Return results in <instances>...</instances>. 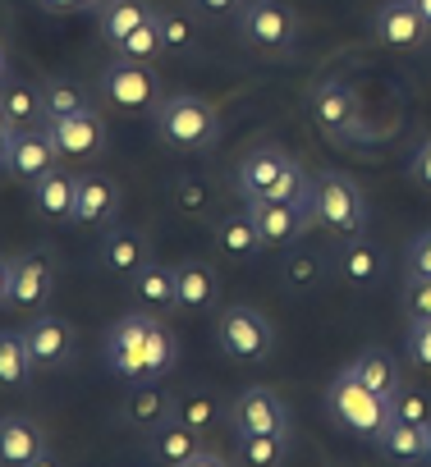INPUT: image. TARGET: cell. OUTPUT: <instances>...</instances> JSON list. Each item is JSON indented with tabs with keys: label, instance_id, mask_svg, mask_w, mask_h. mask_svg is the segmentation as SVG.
Returning <instances> with one entry per match:
<instances>
[{
	"label": "cell",
	"instance_id": "1",
	"mask_svg": "<svg viewBox=\"0 0 431 467\" xmlns=\"http://www.w3.org/2000/svg\"><path fill=\"white\" fill-rule=\"evenodd\" d=\"M156 133L174 151L202 156V151H211L216 142H221V110H216L211 101H202V97H193V92L165 97L156 106Z\"/></svg>",
	"mask_w": 431,
	"mask_h": 467
},
{
	"label": "cell",
	"instance_id": "2",
	"mask_svg": "<svg viewBox=\"0 0 431 467\" xmlns=\"http://www.w3.org/2000/svg\"><path fill=\"white\" fill-rule=\"evenodd\" d=\"M312 215H317V229L335 234V239H353V234L367 229V197L349 174L321 170L312 179Z\"/></svg>",
	"mask_w": 431,
	"mask_h": 467
},
{
	"label": "cell",
	"instance_id": "3",
	"mask_svg": "<svg viewBox=\"0 0 431 467\" xmlns=\"http://www.w3.org/2000/svg\"><path fill=\"white\" fill-rule=\"evenodd\" d=\"M326 412L335 426H344L349 435L376 440V431L390 421V399H381L376 389H367L353 371H340L326 385Z\"/></svg>",
	"mask_w": 431,
	"mask_h": 467
},
{
	"label": "cell",
	"instance_id": "4",
	"mask_svg": "<svg viewBox=\"0 0 431 467\" xmlns=\"http://www.w3.org/2000/svg\"><path fill=\"white\" fill-rule=\"evenodd\" d=\"M216 344H221V353L230 362L258 367L276 353V330L258 307L235 303V307H221V317H216Z\"/></svg>",
	"mask_w": 431,
	"mask_h": 467
},
{
	"label": "cell",
	"instance_id": "5",
	"mask_svg": "<svg viewBox=\"0 0 431 467\" xmlns=\"http://www.w3.org/2000/svg\"><path fill=\"white\" fill-rule=\"evenodd\" d=\"M152 330H156V317L147 312H129L106 330V367L124 376L129 385L152 380Z\"/></svg>",
	"mask_w": 431,
	"mask_h": 467
},
{
	"label": "cell",
	"instance_id": "6",
	"mask_svg": "<svg viewBox=\"0 0 431 467\" xmlns=\"http://www.w3.org/2000/svg\"><path fill=\"white\" fill-rule=\"evenodd\" d=\"M239 33L258 47V51H276V56H289L294 42H299V15L280 0H248L239 10Z\"/></svg>",
	"mask_w": 431,
	"mask_h": 467
},
{
	"label": "cell",
	"instance_id": "7",
	"mask_svg": "<svg viewBox=\"0 0 431 467\" xmlns=\"http://www.w3.org/2000/svg\"><path fill=\"white\" fill-rule=\"evenodd\" d=\"M244 211L253 215L258 234H262V244L267 248H294L303 234L317 224L312 215V197L308 202H271V197H253L244 202Z\"/></svg>",
	"mask_w": 431,
	"mask_h": 467
},
{
	"label": "cell",
	"instance_id": "8",
	"mask_svg": "<svg viewBox=\"0 0 431 467\" xmlns=\"http://www.w3.org/2000/svg\"><path fill=\"white\" fill-rule=\"evenodd\" d=\"M101 97L120 110H152L161 106V78L147 69V60H115L101 69Z\"/></svg>",
	"mask_w": 431,
	"mask_h": 467
},
{
	"label": "cell",
	"instance_id": "9",
	"mask_svg": "<svg viewBox=\"0 0 431 467\" xmlns=\"http://www.w3.org/2000/svg\"><path fill=\"white\" fill-rule=\"evenodd\" d=\"M24 344H28V358H33L37 371H56V367L74 362L79 330H74V321H65L56 312H37V321L24 330Z\"/></svg>",
	"mask_w": 431,
	"mask_h": 467
},
{
	"label": "cell",
	"instance_id": "10",
	"mask_svg": "<svg viewBox=\"0 0 431 467\" xmlns=\"http://www.w3.org/2000/svg\"><path fill=\"white\" fill-rule=\"evenodd\" d=\"M56 294V262L47 248H28L24 257H15V275H10V307L19 312H42Z\"/></svg>",
	"mask_w": 431,
	"mask_h": 467
},
{
	"label": "cell",
	"instance_id": "11",
	"mask_svg": "<svg viewBox=\"0 0 431 467\" xmlns=\"http://www.w3.org/2000/svg\"><path fill=\"white\" fill-rule=\"evenodd\" d=\"M47 133H51V142H56V151L60 156H69V161H97L101 151H106V119L88 106V110H79V115H60V119H47Z\"/></svg>",
	"mask_w": 431,
	"mask_h": 467
},
{
	"label": "cell",
	"instance_id": "12",
	"mask_svg": "<svg viewBox=\"0 0 431 467\" xmlns=\"http://www.w3.org/2000/svg\"><path fill=\"white\" fill-rule=\"evenodd\" d=\"M358 92L344 78H326L312 92V119L321 124V133H331L335 142H349L358 133Z\"/></svg>",
	"mask_w": 431,
	"mask_h": 467
},
{
	"label": "cell",
	"instance_id": "13",
	"mask_svg": "<svg viewBox=\"0 0 431 467\" xmlns=\"http://www.w3.org/2000/svg\"><path fill=\"white\" fill-rule=\"evenodd\" d=\"M372 28L394 51H422L431 42V24L422 19L417 0H385V5L376 10V19H372Z\"/></svg>",
	"mask_w": 431,
	"mask_h": 467
},
{
	"label": "cell",
	"instance_id": "14",
	"mask_svg": "<svg viewBox=\"0 0 431 467\" xmlns=\"http://www.w3.org/2000/svg\"><path fill=\"white\" fill-rule=\"evenodd\" d=\"M51 440L33 417H0V467H47Z\"/></svg>",
	"mask_w": 431,
	"mask_h": 467
},
{
	"label": "cell",
	"instance_id": "15",
	"mask_svg": "<svg viewBox=\"0 0 431 467\" xmlns=\"http://www.w3.org/2000/svg\"><path fill=\"white\" fill-rule=\"evenodd\" d=\"M124 206V192L120 183L106 174V170H88L79 174V197H74V224L83 229H106Z\"/></svg>",
	"mask_w": 431,
	"mask_h": 467
},
{
	"label": "cell",
	"instance_id": "16",
	"mask_svg": "<svg viewBox=\"0 0 431 467\" xmlns=\"http://www.w3.org/2000/svg\"><path fill=\"white\" fill-rule=\"evenodd\" d=\"M74 197H79V174H69L60 165L28 183V202H33L37 220H47L56 229L60 224H74Z\"/></svg>",
	"mask_w": 431,
	"mask_h": 467
},
{
	"label": "cell",
	"instance_id": "17",
	"mask_svg": "<svg viewBox=\"0 0 431 467\" xmlns=\"http://www.w3.org/2000/svg\"><path fill=\"white\" fill-rule=\"evenodd\" d=\"M289 165H294V156L285 151V147H253L244 161H239V174H235V188H239V197L244 202H253V197H267L285 174H289Z\"/></svg>",
	"mask_w": 431,
	"mask_h": 467
},
{
	"label": "cell",
	"instance_id": "18",
	"mask_svg": "<svg viewBox=\"0 0 431 467\" xmlns=\"http://www.w3.org/2000/svg\"><path fill=\"white\" fill-rule=\"evenodd\" d=\"M230 426L235 431H289V408L276 389L253 385L230 403Z\"/></svg>",
	"mask_w": 431,
	"mask_h": 467
},
{
	"label": "cell",
	"instance_id": "19",
	"mask_svg": "<svg viewBox=\"0 0 431 467\" xmlns=\"http://www.w3.org/2000/svg\"><path fill=\"white\" fill-rule=\"evenodd\" d=\"M381 458L390 462H431V421H404V417H390L376 440Z\"/></svg>",
	"mask_w": 431,
	"mask_h": 467
},
{
	"label": "cell",
	"instance_id": "20",
	"mask_svg": "<svg viewBox=\"0 0 431 467\" xmlns=\"http://www.w3.org/2000/svg\"><path fill=\"white\" fill-rule=\"evenodd\" d=\"M147 262H152V244H147L142 229H133V224L106 229V239H101V266L115 280H133Z\"/></svg>",
	"mask_w": 431,
	"mask_h": 467
},
{
	"label": "cell",
	"instance_id": "21",
	"mask_svg": "<svg viewBox=\"0 0 431 467\" xmlns=\"http://www.w3.org/2000/svg\"><path fill=\"white\" fill-rule=\"evenodd\" d=\"M174 294H179V312H211L221 307V275L211 262H179L174 266Z\"/></svg>",
	"mask_w": 431,
	"mask_h": 467
},
{
	"label": "cell",
	"instance_id": "22",
	"mask_svg": "<svg viewBox=\"0 0 431 467\" xmlns=\"http://www.w3.org/2000/svg\"><path fill=\"white\" fill-rule=\"evenodd\" d=\"M56 161H60V151H56L47 124H42V129H19V133H15V147H10V174H15L19 183L42 179L47 170H56Z\"/></svg>",
	"mask_w": 431,
	"mask_h": 467
},
{
	"label": "cell",
	"instance_id": "23",
	"mask_svg": "<svg viewBox=\"0 0 431 467\" xmlns=\"http://www.w3.org/2000/svg\"><path fill=\"white\" fill-rule=\"evenodd\" d=\"M340 280L353 285V289H372L381 275H385V253L367 239V234H353V239H340Z\"/></svg>",
	"mask_w": 431,
	"mask_h": 467
},
{
	"label": "cell",
	"instance_id": "24",
	"mask_svg": "<svg viewBox=\"0 0 431 467\" xmlns=\"http://www.w3.org/2000/svg\"><path fill=\"white\" fill-rule=\"evenodd\" d=\"M211 239H216V248H221V257H230V262H253V257L267 253V244H262V234H258V224H253L248 211L221 215V220H216V229H211Z\"/></svg>",
	"mask_w": 431,
	"mask_h": 467
},
{
	"label": "cell",
	"instance_id": "25",
	"mask_svg": "<svg viewBox=\"0 0 431 467\" xmlns=\"http://www.w3.org/2000/svg\"><path fill=\"white\" fill-rule=\"evenodd\" d=\"M124 412H129V421H133L142 435H152V431H161V426L174 417V394H170L161 380H138V385L129 389Z\"/></svg>",
	"mask_w": 431,
	"mask_h": 467
},
{
	"label": "cell",
	"instance_id": "26",
	"mask_svg": "<svg viewBox=\"0 0 431 467\" xmlns=\"http://www.w3.org/2000/svg\"><path fill=\"white\" fill-rule=\"evenodd\" d=\"M197 449H202V431L188 426V421H179V417H170L161 431H152V458H156V462L188 467V462L197 458Z\"/></svg>",
	"mask_w": 431,
	"mask_h": 467
},
{
	"label": "cell",
	"instance_id": "27",
	"mask_svg": "<svg viewBox=\"0 0 431 467\" xmlns=\"http://www.w3.org/2000/svg\"><path fill=\"white\" fill-rule=\"evenodd\" d=\"M0 110L10 115L15 129H42L47 124V97H42V88L37 83H24L15 74H10L5 88H0Z\"/></svg>",
	"mask_w": 431,
	"mask_h": 467
},
{
	"label": "cell",
	"instance_id": "28",
	"mask_svg": "<svg viewBox=\"0 0 431 467\" xmlns=\"http://www.w3.org/2000/svg\"><path fill=\"white\" fill-rule=\"evenodd\" d=\"M147 19H156L152 0H101L97 5V24H101V37L110 47H120L133 28H142Z\"/></svg>",
	"mask_w": 431,
	"mask_h": 467
},
{
	"label": "cell",
	"instance_id": "29",
	"mask_svg": "<svg viewBox=\"0 0 431 467\" xmlns=\"http://www.w3.org/2000/svg\"><path fill=\"white\" fill-rule=\"evenodd\" d=\"M133 298L147 307V312H179V294H174V266H156L147 262L133 280Z\"/></svg>",
	"mask_w": 431,
	"mask_h": 467
},
{
	"label": "cell",
	"instance_id": "30",
	"mask_svg": "<svg viewBox=\"0 0 431 467\" xmlns=\"http://www.w3.org/2000/svg\"><path fill=\"white\" fill-rule=\"evenodd\" d=\"M289 431H235V453L253 467H280L289 458Z\"/></svg>",
	"mask_w": 431,
	"mask_h": 467
},
{
	"label": "cell",
	"instance_id": "31",
	"mask_svg": "<svg viewBox=\"0 0 431 467\" xmlns=\"http://www.w3.org/2000/svg\"><path fill=\"white\" fill-rule=\"evenodd\" d=\"M344 371H353V376H358L367 389H376L381 399H390V394L404 385V380H399V362H394L385 348H363V353H358Z\"/></svg>",
	"mask_w": 431,
	"mask_h": 467
},
{
	"label": "cell",
	"instance_id": "32",
	"mask_svg": "<svg viewBox=\"0 0 431 467\" xmlns=\"http://www.w3.org/2000/svg\"><path fill=\"white\" fill-rule=\"evenodd\" d=\"M33 358H28V344H24V330H0V385L5 389H19L33 380Z\"/></svg>",
	"mask_w": 431,
	"mask_h": 467
},
{
	"label": "cell",
	"instance_id": "33",
	"mask_svg": "<svg viewBox=\"0 0 431 467\" xmlns=\"http://www.w3.org/2000/svg\"><path fill=\"white\" fill-rule=\"evenodd\" d=\"M280 275H285V285H289L294 294H308V289H312V285H321V275H326L321 253H312V248L289 253V257H285V266H280Z\"/></svg>",
	"mask_w": 431,
	"mask_h": 467
},
{
	"label": "cell",
	"instance_id": "34",
	"mask_svg": "<svg viewBox=\"0 0 431 467\" xmlns=\"http://www.w3.org/2000/svg\"><path fill=\"white\" fill-rule=\"evenodd\" d=\"M124 60H156V56H165V37H161V15L156 19H147L142 28H133L120 47H115Z\"/></svg>",
	"mask_w": 431,
	"mask_h": 467
},
{
	"label": "cell",
	"instance_id": "35",
	"mask_svg": "<svg viewBox=\"0 0 431 467\" xmlns=\"http://www.w3.org/2000/svg\"><path fill=\"white\" fill-rule=\"evenodd\" d=\"M42 97H47V119H60V115H79V110H88V97H83V88H79L74 78H47Z\"/></svg>",
	"mask_w": 431,
	"mask_h": 467
},
{
	"label": "cell",
	"instance_id": "36",
	"mask_svg": "<svg viewBox=\"0 0 431 467\" xmlns=\"http://www.w3.org/2000/svg\"><path fill=\"white\" fill-rule=\"evenodd\" d=\"M174 417L197 426V431H211L216 421H221V403H216L211 394H202V389H188V394L174 399Z\"/></svg>",
	"mask_w": 431,
	"mask_h": 467
},
{
	"label": "cell",
	"instance_id": "37",
	"mask_svg": "<svg viewBox=\"0 0 431 467\" xmlns=\"http://www.w3.org/2000/svg\"><path fill=\"white\" fill-rule=\"evenodd\" d=\"M161 37H165V51H170V56L193 51V47H197V24H193V15H179V10L161 15Z\"/></svg>",
	"mask_w": 431,
	"mask_h": 467
},
{
	"label": "cell",
	"instance_id": "38",
	"mask_svg": "<svg viewBox=\"0 0 431 467\" xmlns=\"http://www.w3.org/2000/svg\"><path fill=\"white\" fill-rule=\"evenodd\" d=\"M170 192H174V206H179L184 215H202L206 202H211V188H206L202 174H174Z\"/></svg>",
	"mask_w": 431,
	"mask_h": 467
},
{
	"label": "cell",
	"instance_id": "39",
	"mask_svg": "<svg viewBox=\"0 0 431 467\" xmlns=\"http://www.w3.org/2000/svg\"><path fill=\"white\" fill-rule=\"evenodd\" d=\"M399 303L408 321H431V275H404Z\"/></svg>",
	"mask_w": 431,
	"mask_h": 467
},
{
	"label": "cell",
	"instance_id": "40",
	"mask_svg": "<svg viewBox=\"0 0 431 467\" xmlns=\"http://www.w3.org/2000/svg\"><path fill=\"white\" fill-rule=\"evenodd\" d=\"M390 417H404V421H431V403L417 385H399L390 394Z\"/></svg>",
	"mask_w": 431,
	"mask_h": 467
},
{
	"label": "cell",
	"instance_id": "41",
	"mask_svg": "<svg viewBox=\"0 0 431 467\" xmlns=\"http://www.w3.org/2000/svg\"><path fill=\"white\" fill-rule=\"evenodd\" d=\"M404 353H408V367H417V371H431V321H408Z\"/></svg>",
	"mask_w": 431,
	"mask_h": 467
},
{
	"label": "cell",
	"instance_id": "42",
	"mask_svg": "<svg viewBox=\"0 0 431 467\" xmlns=\"http://www.w3.org/2000/svg\"><path fill=\"white\" fill-rule=\"evenodd\" d=\"M404 275H431V229L413 234L404 248Z\"/></svg>",
	"mask_w": 431,
	"mask_h": 467
},
{
	"label": "cell",
	"instance_id": "43",
	"mask_svg": "<svg viewBox=\"0 0 431 467\" xmlns=\"http://www.w3.org/2000/svg\"><path fill=\"white\" fill-rule=\"evenodd\" d=\"M408 179H413L417 188H426V192H431V138H422V142H417V151L408 156Z\"/></svg>",
	"mask_w": 431,
	"mask_h": 467
},
{
	"label": "cell",
	"instance_id": "44",
	"mask_svg": "<svg viewBox=\"0 0 431 467\" xmlns=\"http://www.w3.org/2000/svg\"><path fill=\"white\" fill-rule=\"evenodd\" d=\"M15 124H10V115L0 110V170H10V147H15Z\"/></svg>",
	"mask_w": 431,
	"mask_h": 467
},
{
	"label": "cell",
	"instance_id": "45",
	"mask_svg": "<svg viewBox=\"0 0 431 467\" xmlns=\"http://www.w3.org/2000/svg\"><path fill=\"white\" fill-rule=\"evenodd\" d=\"M197 10H206V15H235V10H244L248 0H193Z\"/></svg>",
	"mask_w": 431,
	"mask_h": 467
},
{
	"label": "cell",
	"instance_id": "46",
	"mask_svg": "<svg viewBox=\"0 0 431 467\" xmlns=\"http://www.w3.org/2000/svg\"><path fill=\"white\" fill-rule=\"evenodd\" d=\"M10 275H15V262L0 257V307H10Z\"/></svg>",
	"mask_w": 431,
	"mask_h": 467
},
{
	"label": "cell",
	"instance_id": "47",
	"mask_svg": "<svg viewBox=\"0 0 431 467\" xmlns=\"http://www.w3.org/2000/svg\"><path fill=\"white\" fill-rule=\"evenodd\" d=\"M42 5H47V10H83V5H92V10H97L101 0H42Z\"/></svg>",
	"mask_w": 431,
	"mask_h": 467
},
{
	"label": "cell",
	"instance_id": "48",
	"mask_svg": "<svg viewBox=\"0 0 431 467\" xmlns=\"http://www.w3.org/2000/svg\"><path fill=\"white\" fill-rule=\"evenodd\" d=\"M10 83V56H5V42H0V88Z\"/></svg>",
	"mask_w": 431,
	"mask_h": 467
},
{
	"label": "cell",
	"instance_id": "49",
	"mask_svg": "<svg viewBox=\"0 0 431 467\" xmlns=\"http://www.w3.org/2000/svg\"><path fill=\"white\" fill-rule=\"evenodd\" d=\"M417 10H422V19L431 24V0H417Z\"/></svg>",
	"mask_w": 431,
	"mask_h": 467
}]
</instances>
